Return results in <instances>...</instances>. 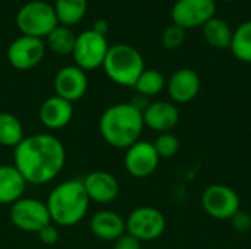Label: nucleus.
<instances>
[{"instance_id": "obj_23", "label": "nucleus", "mask_w": 251, "mask_h": 249, "mask_svg": "<svg viewBox=\"0 0 251 249\" xmlns=\"http://www.w3.org/2000/svg\"><path fill=\"white\" fill-rule=\"evenodd\" d=\"M229 48L240 62L251 63V19L234 29Z\"/></svg>"}, {"instance_id": "obj_1", "label": "nucleus", "mask_w": 251, "mask_h": 249, "mask_svg": "<svg viewBox=\"0 0 251 249\" xmlns=\"http://www.w3.org/2000/svg\"><path fill=\"white\" fill-rule=\"evenodd\" d=\"M66 163V150L59 138L50 134L25 136L13 148V166L26 183L44 185L54 181Z\"/></svg>"}, {"instance_id": "obj_20", "label": "nucleus", "mask_w": 251, "mask_h": 249, "mask_svg": "<svg viewBox=\"0 0 251 249\" xmlns=\"http://www.w3.org/2000/svg\"><path fill=\"white\" fill-rule=\"evenodd\" d=\"M201 32H203V38L209 45L224 50V48H229L234 29L229 26V23L225 19L215 16L201 26Z\"/></svg>"}, {"instance_id": "obj_28", "label": "nucleus", "mask_w": 251, "mask_h": 249, "mask_svg": "<svg viewBox=\"0 0 251 249\" xmlns=\"http://www.w3.org/2000/svg\"><path fill=\"white\" fill-rule=\"evenodd\" d=\"M231 225L232 227L240 232V233H247L251 230V214L249 211L240 210L238 213H235L231 219Z\"/></svg>"}, {"instance_id": "obj_22", "label": "nucleus", "mask_w": 251, "mask_h": 249, "mask_svg": "<svg viewBox=\"0 0 251 249\" xmlns=\"http://www.w3.org/2000/svg\"><path fill=\"white\" fill-rule=\"evenodd\" d=\"M25 138L21 120L7 112L0 113V145L6 148H16Z\"/></svg>"}, {"instance_id": "obj_16", "label": "nucleus", "mask_w": 251, "mask_h": 249, "mask_svg": "<svg viewBox=\"0 0 251 249\" xmlns=\"http://www.w3.org/2000/svg\"><path fill=\"white\" fill-rule=\"evenodd\" d=\"M143 120L144 126L157 134L171 132L179 122V110L172 101H153L143 112Z\"/></svg>"}, {"instance_id": "obj_26", "label": "nucleus", "mask_w": 251, "mask_h": 249, "mask_svg": "<svg viewBox=\"0 0 251 249\" xmlns=\"http://www.w3.org/2000/svg\"><path fill=\"white\" fill-rule=\"evenodd\" d=\"M153 145H154V150H156L157 156L160 157V160L172 158L178 154V151L181 148V141L172 132H165V134L157 135Z\"/></svg>"}, {"instance_id": "obj_11", "label": "nucleus", "mask_w": 251, "mask_h": 249, "mask_svg": "<svg viewBox=\"0 0 251 249\" xmlns=\"http://www.w3.org/2000/svg\"><path fill=\"white\" fill-rule=\"evenodd\" d=\"M215 13V0H176L171 10L174 23L184 29L203 26L216 16Z\"/></svg>"}, {"instance_id": "obj_19", "label": "nucleus", "mask_w": 251, "mask_h": 249, "mask_svg": "<svg viewBox=\"0 0 251 249\" xmlns=\"http://www.w3.org/2000/svg\"><path fill=\"white\" fill-rule=\"evenodd\" d=\"M26 189V181L13 164H0V204L12 205L21 200Z\"/></svg>"}, {"instance_id": "obj_9", "label": "nucleus", "mask_w": 251, "mask_h": 249, "mask_svg": "<svg viewBox=\"0 0 251 249\" xmlns=\"http://www.w3.org/2000/svg\"><path fill=\"white\" fill-rule=\"evenodd\" d=\"M109 47L110 45L104 35L94 32L93 29L82 31L79 35H76L72 51L75 65L82 70H93L103 66Z\"/></svg>"}, {"instance_id": "obj_14", "label": "nucleus", "mask_w": 251, "mask_h": 249, "mask_svg": "<svg viewBox=\"0 0 251 249\" xmlns=\"http://www.w3.org/2000/svg\"><path fill=\"white\" fill-rule=\"evenodd\" d=\"M201 88V81L199 73L190 68H181L175 70L166 81V90L172 103L187 104L193 101Z\"/></svg>"}, {"instance_id": "obj_30", "label": "nucleus", "mask_w": 251, "mask_h": 249, "mask_svg": "<svg viewBox=\"0 0 251 249\" xmlns=\"http://www.w3.org/2000/svg\"><path fill=\"white\" fill-rule=\"evenodd\" d=\"M113 249H141V242L134 236L125 233L118 241L113 242Z\"/></svg>"}, {"instance_id": "obj_6", "label": "nucleus", "mask_w": 251, "mask_h": 249, "mask_svg": "<svg viewBox=\"0 0 251 249\" xmlns=\"http://www.w3.org/2000/svg\"><path fill=\"white\" fill-rule=\"evenodd\" d=\"M201 207L207 216L216 220H231L241 210V198L238 192L222 183L207 186L200 198Z\"/></svg>"}, {"instance_id": "obj_18", "label": "nucleus", "mask_w": 251, "mask_h": 249, "mask_svg": "<svg viewBox=\"0 0 251 249\" xmlns=\"http://www.w3.org/2000/svg\"><path fill=\"white\" fill-rule=\"evenodd\" d=\"M91 233L104 242H115L126 233V222L112 210H100L90 220Z\"/></svg>"}, {"instance_id": "obj_5", "label": "nucleus", "mask_w": 251, "mask_h": 249, "mask_svg": "<svg viewBox=\"0 0 251 249\" xmlns=\"http://www.w3.org/2000/svg\"><path fill=\"white\" fill-rule=\"evenodd\" d=\"M57 25L59 21L56 18L53 4L43 0H32L25 3L16 13V26L22 35L43 40Z\"/></svg>"}, {"instance_id": "obj_31", "label": "nucleus", "mask_w": 251, "mask_h": 249, "mask_svg": "<svg viewBox=\"0 0 251 249\" xmlns=\"http://www.w3.org/2000/svg\"><path fill=\"white\" fill-rule=\"evenodd\" d=\"M138 112H144L147 107H149V104H150V100H149V97H144V95H141V94H137L131 101H129Z\"/></svg>"}, {"instance_id": "obj_17", "label": "nucleus", "mask_w": 251, "mask_h": 249, "mask_svg": "<svg viewBox=\"0 0 251 249\" xmlns=\"http://www.w3.org/2000/svg\"><path fill=\"white\" fill-rule=\"evenodd\" d=\"M38 116L44 128L57 131L71 123L74 117V107H72V103L57 95H51L46 98L43 104L40 106Z\"/></svg>"}, {"instance_id": "obj_8", "label": "nucleus", "mask_w": 251, "mask_h": 249, "mask_svg": "<svg viewBox=\"0 0 251 249\" xmlns=\"http://www.w3.org/2000/svg\"><path fill=\"white\" fill-rule=\"evenodd\" d=\"M9 217L12 225L26 233H38L44 226L51 223L46 203L37 198L22 197L10 205Z\"/></svg>"}, {"instance_id": "obj_24", "label": "nucleus", "mask_w": 251, "mask_h": 249, "mask_svg": "<svg viewBox=\"0 0 251 249\" xmlns=\"http://www.w3.org/2000/svg\"><path fill=\"white\" fill-rule=\"evenodd\" d=\"M46 38H47V47L53 53L60 54V56L72 54L75 41H76V35L71 31L69 26L57 25Z\"/></svg>"}, {"instance_id": "obj_13", "label": "nucleus", "mask_w": 251, "mask_h": 249, "mask_svg": "<svg viewBox=\"0 0 251 249\" xmlns=\"http://www.w3.org/2000/svg\"><path fill=\"white\" fill-rule=\"evenodd\" d=\"M53 88L54 95L69 103L81 100L88 90V78L85 75V70H82L76 65L59 69L53 79Z\"/></svg>"}, {"instance_id": "obj_2", "label": "nucleus", "mask_w": 251, "mask_h": 249, "mask_svg": "<svg viewBox=\"0 0 251 249\" xmlns=\"http://www.w3.org/2000/svg\"><path fill=\"white\" fill-rule=\"evenodd\" d=\"M143 129V113L131 103H116L109 106L99 120L101 138L106 144L118 150H126L140 141Z\"/></svg>"}, {"instance_id": "obj_12", "label": "nucleus", "mask_w": 251, "mask_h": 249, "mask_svg": "<svg viewBox=\"0 0 251 249\" xmlns=\"http://www.w3.org/2000/svg\"><path fill=\"white\" fill-rule=\"evenodd\" d=\"M46 54V43L41 38L21 35L13 40L6 51L7 62L18 70H29L40 65Z\"/></svg>"}, {"instance_id": "obj_21", "label": "nucleus", "mask_w": 251, "mask_h": 249, "mask_svg": "<svg viewBox=\"0 0 251 249\" xmlns=\"http://www.w3.org/2000/svg\"><path fill=\"white\" fill-rule=\"evenodd\" d=\"M53 7L59 23L63 26H72L82 21L88 3L87 0H56Z\"/></svg>"}, {"instance_id": "obj_7", "label": "nucleus", "mask_w": 251, "mask_h": 249, "mask_svg": "<svg viewBox=\"0 0 251 249\" xmlns=\"http://www.w3.org/2000/svg\"><path fill=\"white\" fill-rule=\"evenodd\" d=\"M126 233L143 242L159 239L166 230V219L163 213L154 207H137L126 217Z\"/></svg>"}, {"instance_id": "obj_32", "label": "nucleus", "mask_w": 251, "mask_h": 249, "mask_svg": "<svg viewBox=\"0 0 251 249\" xmlns=\"http://www.w3.org/2000/svg\"><path fill=\"white\" fill-rule=\"evenodd\" d=\"M91 29H93L94 32H97V34L106 37V34H107V31H109V22H107L106 19H97V21L93 23V28H91Z\"/></svg>"}, {"instance_id": "obj_3", "label": "nucleus", "mask_w": 251, "mask_h": 249, "mask_svg": "<svg viewBox=\"0 0 251 249\" xmlns=\"http://www.w3.org/2000/svg\"><path fill=\"white\" fill-rule=\"evenodd\" d=\"M90 203L82 181L71 179L51 189L46 205L53 225L59 227H71L78 225L87 216Z\"/></svg>"}, {"instance_id": "obj_25", "label": "nucleus", "mask_w": 251, "mask_h": 249, "mask_svg": "<svg viewBox=\"0 0 251 249\" xmlns=\"http://www.w3.org/2000/svg\"><path fill=\"white\" fill-rule=\"evenodd\" d=\"M165 87L166 79L162 72H159L157 69H144L132 88L137 91V94L150 98L160 94L165 90Z\"/></svg>"}, {"instance_id": "obj_27", "label": "nucleus", "mask_w": 251, "mask_h": 249, "mask_svg": "<svg viewBox=\"0 0 251 249\" xmlns=\"http://www.w3.org/2000/svg\"><path fill=\"white\" fill-rule=\"evenodd\" d=\"M185 41V29L172 23V25H168L162 34V44L169 48V50H174V48H178L184 44Z\"/></svg>"}, {"instance_id": "obj_33", "label": "nucleus", "mask_w": 251, "mask_h": 249, "mask_svg": "<svg viewBox=\"0 0 251 249\" xmlns=\"http://www.w3.org/2000/svg\"><path fill=\"white\" fill-rule=\"evenodd\" d=\"M224 1H235V0H224Z\"/></svg>"}, {"instance_id": "obj_10", "label": "nucleus", "mask_w": 251, "mask_h": 249, "mask_svg": "<svg viewBox=\"0 0 251 249\" xmlns=\"http://www.w3.org/2000/svg\"><path fill=\"white\" fill-rule=\"evenodd\" d=\"M160 163L153 142L140 139L125 150L124 167L135 179H146L151 176Z\"/></svg>"}, {"instance_id": "obj_15", "label": "nucleus", "mask_w": 251, "mask_h": 249, "mask_svg": "<svg viewBox=\"0 0 251 249\" xmlns=\"http://www.w3.org/2000/svg\"><path fill=\"white\" fill-rule=\"evenodd\" d=\"M82 185L90 201L101 205L113 203L121 191L118 179L112 173L104 170H96L88 173L82 179Z\"/></svg>"}, {"instance_id": "obj_29", "label": "nucleus", "mask_w": 251, "mask_h": 249, "mask_svg": "<svg viewBox=\"0 0 251 249\" xmlns=\"http://www.w3.org/2000/svg\"><path fill=\"white\" fill-rule=\"evenodd\" d=\"M37 235H38L40 241H41L44 245H54V244L59 241V229H57V226L53 225V223L44 226Z\"/></svg>"}, {"instance_id": "obj_4", "label": "nucleus", "mask_w": 251, "mask_h": 249, "mask_svg": "<svg viewBox=\"0 0 251 249\" xmlns=\"http://www.w3.org/2000/svg\"><path fill=\"white\" fill-rule=\"evenodd\" d=\"M101 68L107 78L121 87H134L138 76L146 69L141 53L129 44H115L109 47Z\"/></svg>"}]
</instances>
